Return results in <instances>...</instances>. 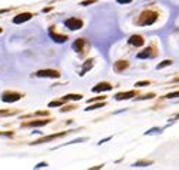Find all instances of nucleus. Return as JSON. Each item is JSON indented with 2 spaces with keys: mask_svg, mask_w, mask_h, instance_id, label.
I'll list each match as a JSON object with an SVG mask.
<instances>
[{
  "mask_svg": "<svg viewBox=\"0 0 179 170\" xmlns=\"http://www.w3.org/2000/svg\"><path fill=\"white\" fill-rule=\"evenodd\" d=\"M152 49L151 47H148L146 50H144V51H141V53H138V59H146V57H151L152 56Z\"/></svg>",
  "mask_w": 179,
  "mask_h": 170,
  "instance_id": "6e6552de",
  "label": "nucleus"
},
{
  "mask_svg": "<svg viewBox=\"0 0 179 170\" xmlns=\"http://www.w3.org/2000/svg\"><path fill=\"white\" fill-rule=\"evenodd\" d=\"M102 106H105V103H97V104H94V106H90L87 110H95V109H100V107H102Z\"/></svg>",
  "mask_w": 179,
  "mask_h": 170,
  "instance_id": "f8f14e48",
  "label": "nucleus"
},
{
  "mask_svg": "<svg viewBox=\"0 0 179 170\" xmlns=\"http://www.w3.org/2000/svg\"><path fill=\"white\" fill-rule=\"evenodd\" d=\"M168 99H172V97H179V92H175V93H169L168 96H166Z\"/></svg>",
  "mask_w": 179,
  "mask_h": 170,
  "instance_id": "2eb2a0df",
  "label": "nucleus"
},
{
  "mask_svg": "<svg viewBox=\"0 0 179 170\" xmlns=\"http://www.w3.org/2000/svg\"><path fill=\"white\" fill-rule=\"evenodd\" d=\"M81 46H83V40H80V41H75V43L73 44V47H74V49H78V50L81 49Z\"/></svg>",
  "mask_w": 179,
  "mask_h": 170,
  "instance_id": "4468645a",
  "label": "nucleus"
},
{
  "mask_svg": "<svg viewBox=\"0 0 179 170\" xmlns=\"http://www.w3.org/2000/svg\"><path fill=\"white\" fill-rule=\"evenodd\" d=\"M136 86L142 87V86H148V82H141V83H136Z\"/></svg>",
  "mask_w": 179,
  "mask_h": 170,
  "instance_id": "f3484780",
  "label": "nucleus"
},
{
  "mask_svg": "<svg viewBox=\"0 0 179 170\" xmlns=\"http://www.w3.org/2000/svg\"><path fill=\"white\" fill-rule=\"evenodd\" d=\"M37 76H38V77L57 79L60 75H58V71H56V70H38V71H37Z\"/></svg>",
  "mask_w": 179,
  "mask_h": 170,
  "instance_id": "7ed1b4c3",
  "label": "nucleus"
},
{
  "mask_svg": "<svg viewBox=\"0 0 179 170\" xmlns=\"http://www.w3.org/2000/svg\"><path fill=\"white\" fill-rule=\"evenodd\" d=\"M112 86L108 85V83H100V85H97L94 89H92V92L98 93V92H104V90H111Z\"/></svg>",
  "mask_w": 179,
  "mask_h": 170,
  "instance_id": "423d86ee",
  "label": "nucleus"
},
{
  "mask_svg": "<svg viewBox=\"0 0 179 170\" xmlns=\"http://www.w3.org/2000/svg\"><path fill=\"white\" fill-rule=\"evenodd\" d=\"M132 0H118V3H131Z\"/></svg>",
  "mask_w": 179,
  "mask_h": 170,
  "instance_id": "a211bd4d",
  "label": "nucleus"
},
{
  "mask_svg": "<svg viewBox=\"0 0 179 170\" xmlns=\"http://www.w3.org/2000/svg\"><path fill=\"white\" fill-rule=\"evenodd\" d=\"M132 96H134V92H127V93H118L115 97H117V100H124V99H129Z\"/></svg>",
  "mask_w": 179,
  "mask_h": 170,
  "instance_id": "0eeeda50",
  "label": "nucleus"
},
{
  "mask_svg": "<svg viewBox=\"0 0 179 170\" xmlns=\"http://www.w3.org/2000/svg\"><path fill=\"white\" fill-rule=\"evenodd\" d=\"M51 37L54 39L56 41H60V43H63L64 40H67V37H65V36H57V34H53V33H51Z\"/></svg>",
  "mask_w": 179,
  "mask_h": 170,
  "instance_id": "9d476101",
  "label": "nucleus"
},
{
  "mask_svg": "<svg viewBox=\"0 0 179 170\" xmlns=\"http://www.w3.org/2000/svg\"><path fill=\"white\" fill-rule=\"evenodd\" d=\"M65 26H67L70 30H78V29L83 27V22L80 19H75V17H71L68 20H65Z\"/></svg>",
  "mask_w": 179,
  "mask_h": 170,
  "instance_id": "f257e3e1",
  "label": "nucleus"
},
{
  "mask_svg": "<svg viewBox=\"0 0 179 170\" xmlns=\"http://www.w3.org/2000/svg\"><path fill=\"white\" fill-rule=\"evenodd\" d=\"M48 120H38V122H31L29 123V126L31 127H38V126H44V124H47Z\"/></svg>",
  "mask_w": 179,
  "mask_h": 170,
  "instance_id": "1a4fd4ad",
  "label": "nucleus"
},
{
  "mask_svg": "<svg viewBox=\"0 0 179 170\" xmlns=\"http://www.w3.org/2000/svg\"><path fill=\"white\" fill-rule=\"evenodd\" d=\"M60 104H61V102H51L48 106H50V107H54V106H60Z\"/></svg>",
  "mask_w": 179,
  "mask_h": 170,
  "instance_id": "dca6fc26",
  "label": "nucleus"
},
{
  "mask_svg": "<svg viewBox=\"0 0 179 170\" xmlns=\"http://www.w3.org/2000/svg\"><path fill=\"white\" fill-rule=\"evenodd\" d=\"M83 96L81 95H68L65 96V99H71V100H80Z\"/></svg>",
  "mask_w": 179,
  "mask_h": 170,
  "instance_id": "9b49d317",
  "label": "nucleus"
},
{
  "mask_svg": "<svg viewBox=\"0 0 179 170\" xmlns=\"http://www.w3.org/2000/svg\"><path fill=\"white\" fill-rule=\"evenodd\" d=\"M30 17H31V13H21V14H19V16L14 17L13 22L16 24H20V23H24V22L30 20Z\"/></svg>",
  "mask_w": 179,
  "mask_h": 170,
  "instance_id": "20e7f679",
  "label": "nucleus"
},
{
  "mask_svg": "<svg viewBox=\"0 0 179 170\" xmlns=\"http://www.w3.org/2000/svg\"><path fill=\"white\" fill-rule=\"evenodd\" d=\"M0 33H2V29H0Z\"/></svg>",
  "mask_w": 179,
  "mask_h": 170,
  "instance_id": "6ab92c4d",
  "label": "nucleus"
},
{
  "mask_svg": "<svg viewBox=\"0 0 179 170\" xmlns=\"http://www.w3.org/2000/svg\"><path fill=\"white\" fill-rule=\"evenodd\" d=\"M21 96L19 93H4L2 96V100L6 103H13V102H17V100H20Z\"/></svg>",
  "mask_w": 179,
  "mask_h": 170,
  "instance_id": "f03ea898",
  "label": "nucleus"
},
{
  "mask_svg": "<svg viewBox=\"0 0 179 170\" xmlns=\"http://www.w3.org/2000/svg\"><path fill=\"white\" fill-rule=\"evenodd\" d=\"M171 63H172V61H171V60H165V61H162V63H161V65H158V69L166 67V66H169V65H171Z\"/></svg>",
  "mask_w": 179,
  "mask_h": 170,
  "instance_id": "ddd939ff",
  "label": "nucleus"
},
{
  "mask_svg": "<svg viewBox=\"0 0 179 170\" xmlns=\"http://www.w3.org/2000/svg\"><path fill=\"white\" fill-rule=\"evenodd\" d=\"M128 41H129V44H132V46H136V47H139V46H142V44H144V39H142L141 36H138V34H135V36H131Z\"/></svg>",
  "mask_w": 179,
  "mask_h": 170,
  "instance_id": "39448f33",
  "label": "nucleus"
}]
</instances>
